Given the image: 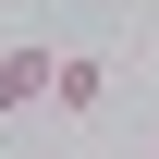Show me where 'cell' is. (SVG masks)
<instances>
[{"label": "cell", "instance_id": "cell-1", "mask_svg": "<svg viewBox=\"0 0 159 159\" xmlns=\"http://www.w3.org/2000/svg\"><path fill=\"white\" fill-rule=\"evenodd\" d=\"M110 98V61L98 49H49V110H98Z\"/></svg>", "mask_w": 159, "mask_h": 159}, {"label": "cell", "instance_id": "cell-2", "mask_svg": "<svg viewBox=\"0 0 159 159\" xmlns=\"http://www.w3.org/2000/svg\"><path fill=\"white\" fill-rule=\"evenodd\" d=\"M12 110H49V49H0V122Z\"/></svg>", "mask_w": 159, "mask_h": 159}, {"label": "cell", "instance_id": "cell-3", "mask_svg": "<svg viewBox=\"0 0 159 159\" xmlns=\"http://www.w3.org/2000/svg\"><path fill=\"white\" fill-rule=\"evenodd\" d=\"M147 159H159V122H147Z\"/></svg>", "mask_w": 159, "mask_h": 159}]
</instances>
